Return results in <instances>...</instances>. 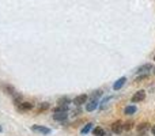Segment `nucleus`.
<instances>
[{
    "instance_id": "obj_1",
    "label": "nucleus",
    "mask_w": 155,
    "mask_h": 136,
    "mask_svg": "<svg viewBox=\"0 0 155 136\" xmlns=\"http://www.w3.org/2000/svg\"><path fill=\"white\" fill-rule=\"evenodd\" d=\"M33 108H34V105H33L31 102H25V101H22L21 104L18 105V110H19V112H29V110H31Z\"/></svg>"
},
{
    "instance_id": "obj_2",
    "label": "nucleus",
    "mask_w": 155,
    "mask_h": 136,
    "mask_svg": "<svg viewBox=\"0 0 155 136\" xmlns=\"http://www.w3.org/2000/svg\"><path fill=\"white\" fill-rule=\"evenodd\" d=\"M31 131L38 132V134H42V135H49L52 132L51 128H46V127H42V125H33Z\"/></svg>"
},
{
    "instance_id": "obj_3",
    "label": "nucleus",
    "mask_w": 155,
    "mask_h": 136,
    "mask_svg": "<svg viewBox=\"0 0 155 136\" xmlns=\"http://www.w3.org/2000/svg\"><path fill=\"white\" fill-rule=\"evenodd\" d=\"M124 129V124L121 123L120 120H117V121H114V123L112 124V131H113V134H121V131Z\"/></svg>"
},
{
    "instance_id": "obj_4",
    "label": "nucleus",
    "mask_w": 155,
    "mask_h": 136,
    "mask_svg": "<svg viewBox=\"0 0 155 136\" xmlns=\"http://www.w3.org/2000/svg\"><path fill=\"white\" fill-rule=\"evenodd\" d=\"M146 98V91L144 90H139L134 97H132V102H142Z\"/></svg>"
},
{
    "instance_id": "obj_5",
    "label": "nucleus",
    "mask_w": 155,
    "mask_h": 136,
    "mask_svg": "<svg viewBox=\"0 0 155 136\" xmlns=\"http://www.w3.org/2000/svg\"><path fill=\"white\" fill-rule=\"evenodd\" d=\"M68 118V112H57L53 114V120L54 121H64Z\"/></svg>"
},
{
    "instance_id": "obj_6",
    "label": "nucleus",
    "mask_w": 155,
    "mask_h": 136,
    "mask_svg": "<svg viewBox=\"0 0 155 136\" xmlns=\"http://www.w3.org/2000/svg\"><path fill=\"white\" fill-rule=\"evenodd\" d=\"M97 108H98V99L97 98H93L87 105H86V110H87V112H93V110H95Z\"/></svg>"
},
{
    "instance_id": "obj_7",
    "label": "nucleus",
    "mask_w": 155,
    "mask_h": 136,
    "mask_svg": "<svg viewBox=\"0 0 155 136\" xmlns=\"http://www.w3.org/2000/svg\"><path fill=\"white\" fill-rule=\"evenodd\" d=\"M86 101H87V95H86V94H82V95H78L74 98V104H75L76 106H80V105L86 104Z\"/></svg>"
},
{
    "instance_id": "obj_8",
    "label": "nucleus",
    "mask_w": 155,
    "mask_h": 136,
    "mask_svg": "<svg viewBox=\"0 0 155 136\" xmlns=\"http://www.w3.org/2000/svg\"><path fill=\"white\" fill-rule=\"evenodd\" d=\"M51 108V105L48 104V102H41V104H38V106H37V109H35V113H44V112H46V110Z\"/></svg>"
},
{
    "instance_id": "obj_9",
    "label": "nucleus",
    "mask_w": 155,
    "mask_h": 136,
    "mask_svg": "<svg viewBox=\"0 0 155 136\" xmlns=\"http://www.w3.org/2000/svg\"><path fill=\"white\" fill-rule=\"evenodd\" d=\"M125 82H127V78H124V76H123V78H120V79H118L117 82H116L114 85H113V90H116V91L120 90V88L123 87L124 85H125Z\"/></svg>"
},
{
    "instance_id": "obj_10",
    "label": "nucleus",
    "mask_w": 155,
    "mask_h": 136,
    "mask_svg": "<svg viewBox=\"0 0 155 136\" xmlns=\"http://www.w3.org/2000/svg\"><path fill=\"white\" fill-rule=\"evenodd\" d=\"M153 69V65L151 64H144V65H142V67H139L137 68V74H144V72H148V71H151Z\"/></svg>"
},
{
    "instance_id": "obj_11",
    "label": "nucleus",
    "mask_w": 155,
    "mask_h": 136,
    "mask_svg": "<svg viewBox=\"0 0 155 136\" xmlns=\"http://www.w3.org/2000/svg\"><path fill=\"white\" fill-rule=\"evenodd\" d=\"M68 109H70V105H57V106L53 109V112L54 113H57V112H68Z\"/></svg>"
},
{
    "instance_id": "obj_12",
    "label": "nucleus",
    "mask_w": 155,
    "mask_h": 136,
    "mask_svg": "<svg viewBox=\"0 0 155 136\" xmlns=\"http://www.w3.org/2000/svg\"><path fill=\"white\" fill-rule=\"evenodd\" d=\"M150 129V124L148 123H140L137 125V132H146Z\"/></svg>"
},
{
    "instance_id": "obj_13",
    "label": "nucleus",
    "mask_w": 155,
    "mask_h": 136,
    "mask_svg": "<svg viewBox=\"0 0 155 136\" xmlns=\"http://www.w3.org/2000/svg\"><path fill=\"white\" fill-rule=\"evenodd\" d=\"M93 135L94 136H105V131L101 128V127H97V128L93 129Z\"/></svg>"
},
{
    "instance_id": "obj_14",
    "label": "nucleus",
    "mask_w": 155,
    "mask_h": 136,
    "mask_svg": "<svg viewBox=\"0 0 155 136\" xmlns=\"http://www.w3.org/2000/svg\"><path fill=\"white\" fill-rule=\"evenodd\" d=\"M91 128H93V124H91V123L86 124V125H84V128H83L82 131H80V134H82V135H87L88 132L91 131Z\"/></svg>"
},
{
    "instance_id": "obj_15",
    "label": "nucleus",
    "mask_w": 155,
    "mask_h": 136,
    "mask_svg": "<svg viewBox=\"0 0 155 136\" xmlns=\"http://www.w3.org/2000/svg\"><path fill=\"white\" fill-rule=\"evenodd\" d=\"M136 106H127L125 110H124V113L125 114H134V113H136Z\"/></svg>"
},
{
    "instance_id": "obj_16",
    "label": "nucleus",
    "mask_w": 155,
    "mask_h": 136,
    "mask_svg": "<svg viewBox=\"0 0 155 136\" xmlns=\"http://www.w3.org/2000/svg\"><path fill=\"white\" fill-rule=\"evenodd\" d=\"M4 90L5 91H7V93L8 94H10V95H15V94H16V91H15V88H14V87H11V86H4Z\"/></svg>"
},
{
    "instance_id": "obj_17",
    "label": "nucleus",
    "mask_w": 155,
    "mask_h": 136,
    "mask_svg": "<svg viewBox=\"0 0 155 136\" xmlns=\"http://www.w3.org/2000/svg\"><path fill=\"white\" fill-rule=\"evenodd\" d=\"M70 98H67V97H63V98H60L59 99V102H57V104L59 105H70Z\"/></svg>"
},
{
    "instance_id": "obj_18",
    "label": "nucleus",
    "mask_w": 155,
    "mask_h": 136,
    "mask_svg": "<svg viewBox=\"0 0 155 136\" xmlns=\"http://www.w3.org/2000/svg\"><path fill=\"white\" fill-rule=\"evenodd\" d=\"M132 125H134V123H132V121H129V123H125V125H124V129L129 131V129H132Z\"/></svg>"
},
{
    "instance_id": "obj_19",
    "label": "nucleus",
    "mask_w": 155,
    "mask_h": 136,
    "mask_svg": "<svg viewBox=\"0 0 155 136\" xmlns=\"http://www.w3.org/2000/svg\"><path fill=\"white\" fill-rule=\"evenodd\" d=\"M147 78V75H142V76H139V78H136V82H140V80H143V79H146Z\"/></svg>"
},
{
    "instance_id": "obj_20",
    "label": "nucleus",
    "mask_w": 155,
    "mask_h": 136,
    "mask_svg": "<svg viewBox=\"0 0 155 136\" xmlns=\"http://www.w3.org/2000/svg\"><path fill=\"white\" fill-rule=\"evenodd\" d=\"M151 134H153V135L155 136V125H153V127H151Z\"/></svg>"
},
{
    "instance_id": "obj_21",
    "label": "nucleus",
    "mask_w": 155,
    "mask_h": 136,
    "mask_svg": "<svg viewBox=\"0 0 155 136\" xmlns=\"http://www.w3.org/2000/svg\"><path fill=\"white\" fill-rule=\"evenodd\" d=\"M140 134H142V135H139V136H147V135L144 134V132H140Z\"/></svg>"
},
{
    "instance_id": "obj_22",
    "label": "nucleus",
    "mask_w": 155,
    "mask_h": 136,
    "mask_svg": "<svg viewBox=\"0 0 155 136\" xmlns=\"http://www.w3.org/2000/svg\"><path fill=\"white\" fill-rule=\"evenodd\" d=\"M3 131V128H2V125H0V132H2Z\"/></svg>"
},
{
    "instance_id": "obj_23",
    "label": "nucleus",
    "mask_w": 155,
    "mask_h": 136,
    "mask_svg": "<svg viewBox=\"0 0 155 136\" xmlns=\"http://www.w3.org/2000/svg\"><path fill=\"white\" fill-rule=\"evenodd\" d=\"M154 75H155V67H154Z\"/></svg>"
},
{
    "instance_id": "obj_24",
    "label": "nucleus",
    "mask_w": 155,
    "mask_h": 136,
    "mask_svg": "<svg viewBox=\"0 0 155 136\" xmlns=\"http://www.w3.org/2000/svg\"><path fill=\"white\" fill-rule=\"evenodd\" d=\"M154 60H155V56H154Z\"/></svg>"
}]
</instances>
